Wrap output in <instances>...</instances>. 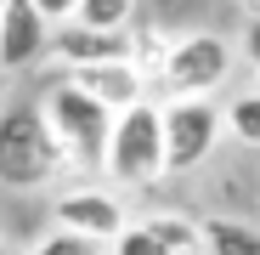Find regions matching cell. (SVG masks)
Masks as SVG:
<instances>
[{"label":"cell","instance_id":"cell-1","mask_svg":"<svg viewBox=\"0 0 260 255\" xmlns=\"http://www.w3.org/2000/svg\"><path fill=\"white\" fill-rule=\"evenodd\" d=\"M68 176V153L51 131V119L40 102H6L0 108V187L34 193Z\"/></svg>","mask_w":260,"mask_h":255},{"label":"cell","instance_id":"cell-2","mask_svg":"<svg viewBox=\"0 0 260 255\" xmlns=\"http://www.w3.org/2000/svg\"><path fill=\"white\" fill-rule=\"evenodd\" d=\"M46 119H51V131L68 153V170H108V142H113V108H102L85 85L74 79H57L51 91H46Z\"/></svg>","mask_w":260,"mask_h":255},{"label":"cell","instance_id":"cell-3","mask_svg":"<svg viewBox=\"0 0 260 255\" xmlns=\"http://www.w3.org/2000/svg\"><path fill=\"white\" fill-rule=\"evenodd\" d=\"M170 176L164 164V102H136L113 114V142H108V182L119 187H153Z\"/></svg>","mask_w":260,"mask_h":255},{"label":"cell","instance_id":"cell-4","mask_svg":"<svg viewBox=\"0 0 260 255\" xmlns=\"http://www.w3.org/2000/svg\"><path fill=\"white\" fill-rule=\"evenodd\" d=\"M226 136V108H215L209 97H170L164 102V164L170 176L198 170Z\"/></svg>","mask_w":260,"mask_h":255},{"label":"cell","instance_id":"cell-5","mask_svg":"<svg viewBox=\"0 0 260 255\" xmlns=\"http://www.w3.org/2000/svg\"><path fill=\"white\" fill-rule=\"evenodd\" d=\"M232 63H238V51L226 46L221 34H209V29L181 34V40H170V63H164L158 91H164V102L170 97H215L226 85Z\"/></svg>","mask_w":260,"mask_h":255},{"label":"cell","instance_id":"cell-6","mask_svg":"<svg viewBox=\"0 0 260 255\" xmlns=\"http://www.w3.org/2000/svg\"><path fill=\"white\" fill-rule=\"evenodd\" d=\"M57 23L34 6V0H6L0 6V74H23L51 51Z\"/></svg>","mask_w":260,"mask_h":255},{"label":"cell","instance_id":"cell-7","mask_svg":"<svg viewBox=\"0 0 260 255\" xmlns=\"http://www.w3.org/2000/svg\"><path fill=\"white\" fill-rule=\"evenodd\" d=\"M51 216H57V227L85 233V238H96V244H113V238L130 227L124 199H119V193H108V187H74V193H62Z\"/></svg>","mask_w":260,"mask_h":255},{"label":"cell","instance_id":"cell-8","mask_svg":"<svg viewBox=\"0 0 260 255\" xmlns=\"http://www.w3.org/2000/svg\"><path fill=\"white\" fill-rule=\"evenodd\" d=\"M51 57L68 74L74 68H91V63H119V57H136V34H130V29H91V23H57Z\"/></svg>","mask_w":260,"mask_h":255},{"label":"cell","instance_id":"cell-9","mask_svg":"<svg viewBox=\"0 0 260 255\" xmlns=\"http://www.w3.org/2000/svg\"><path fill=\"white\" fill-rule=\"evenodd\" d=\"M74 85H85L102 108H113V114H124V108H136V102H147V74L136 68V57H119V63H91V68H74L68 74Z\"/></svg>","mask_w":260,"mask_h":255},{"label":"cell","instance_id":"cell-10","mask_svg":"<svg viewBox=\"0 0 260 255\" xmlns=\"http://www.w3.org/2000/svg\"><path fill=\"white\" fill-rule=\"evenodd\" d=\"M204 255H260V227L238 216H204Z\"/></svg>","mask_w":260,"mask_h":255},{"label":"cell","instance_id":"cell-11","mask_svg":"<svg viewBox=\"0 0 260 255\" xmlns=\"http://www.w3.org/2000/svg\"><path fill=\"white\" fill-rule=\"evenodd\" d=\"M176 255H204V216H181V210H153V216H142Z\"/></svg>","mask_w":260,"mask_h":255},{"label":"cell","instance_id":"cell-12","mask_svg":"<svg viewBox=\"0 0 260 255\" xmlns=\"http://www.w3.org/2000/svg\"><path fill=\"white\" fill-rule=\"evenodd\" d=\"M226 136L260 148V91H243V97L226 102Z\"/></svg>","mask_w":260,"mask_h":255},{"label":"cell","instance_id":"cell-13","mask_svg":"<svg viewBox=\"0 0 260 255\" xmlns=\"http://www.w3.org/2000/svg\"><path fill=\"white\" fill-rule=\"evenodd\" d=\"M136 17V0H79L74 23H91V29H130Z\"/></svg>","mask_w":260,"mask_h":255},{"label":"cell","instance_id":"cell-14","mask_svg":"<svg viewBox=\"0 0 260 255\" xmlns=\"http://www.w3.org/2000/svg\"><path fill=\"white\" fill-rule=\"evenodd\" d=\"M108 255H176V249H170V244H164L147 221H130V227L108 244Z\"/></svg>","mask_w":260,"mask_h":255},{"label":"cell","instance_id":"cell-15","mask_svg":"<svg viewBox=\"0 0 260 255\" xmlns=\"http://www.w3.org/2000/svg\"><path fill=\"white\" fill-rule=\"evenodd\" d=\"M28 255H108V244H96V238H85V233H68V227H57V233H46Z\"/></svg>","mask_w":260,"mask_h":255},{"label":"cell","instance_id":"cell-16","mask_svg":"<svg viewBox=\"0 0 260 255\" xmlns=\"http://www.w3.org/2000/svg\"><path fill=\"white\" fill-rule=\"evenodd\" d=\"M243 57H249V68L260 74V12L243 23Z\"/></svg>","mask_w":260,"mask_h":255},{"label":"cell","instance_id":"cell-17","mask_svg":"<svg viewBox=\"0 0 260 255\" xmlns=\"http://www.w3.org/2000/svg\"><path fill=\"white\" fill-rule=\"evenodd\" d=\"M40 12H46L51 23H74V12H79V0H34Z\"/></svg>","mask_w":260,"mask_h":255},{"label":"cell","instance_id":"cell-18","mask_svg":"<svg viewBox=\"0 0 260 255\" xmlns=\"http://www.w3.org/2000/svg\"><path fill=\"white\" fill-rule=\"evenodd\" d=\"M238 6H243V12H249V17H254V12H260V0H238Z\"/></svg>","mask_w":260,"mask_h":255},{"label":"cell","instance_id":"cell-19","mask_svg":"<svg viewBox=\"0 0 260 255\" xmlns=\"http://www.w3.org/2000/svg\"><path fill=\"white\" fill-rule=\"evenodd\" d=\"M0 255H12V249H6V238H0Z\"/></svg>","mask_w":260,"mask_h":255},{"label":"cell","instance_id":"cell-20","mask_svg":"<svg viewBox=\"0 0 260 255\" xmlns=\"http://www.w3.org/2000/svg\"><path fill=\"white\" fill-rule=\"evenodd\" d=\"M0 6H6V0H0Z\"/></svg>","mask_w":260,"mask_h":255}]
</instances>
